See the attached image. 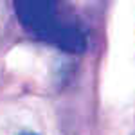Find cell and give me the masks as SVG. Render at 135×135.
<instances>
[{
  "mask_svg": "<svg viewBox=\"0 0 135 135\" xmlns=\"http://www.w3.org/2000/svg\"><path fill=\"white\" fill-rule=\"evenodd\" d=\"M13 6L22 27L36 40L63 52H85L88 32L70 6L54 0H15Z\"/></svg>",
  "mask_w": 135,
  "mask_h": 135,
  "instance_id": "obj_1",
  "label": "cell"
},
{
  "mask_svg": "<svg viewBox=\"0 0 135 135\" xmlns=\"http://www.w3.org/2000/svg\"><path fill=\"white\" fill-rule=\"evenodd\" d=\"M18 135H38V133H32V132H23V133H18Z\"/></svg>",
  "mask_w": 135,
  "mask_h": 135,
  "instance_id": "obj_2",
  "label": "cell"
}]
</instances>
